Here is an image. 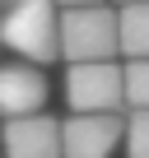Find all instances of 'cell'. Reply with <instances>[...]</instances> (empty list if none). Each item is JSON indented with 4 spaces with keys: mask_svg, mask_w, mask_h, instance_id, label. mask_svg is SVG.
<instances>
[{
    "mask_svg": "<svg viewBox=\"0 0 149 158\" xmlns=\"http://www.w3.org/2000/svg\"><path fill=\"white\" fill-rule=\"evenodd\" d=\"M0 47L37 70L61 60V10L51 0H19L0 10Z\"/></svg>",
    "mask_w": 149,
    "mask_h": 158,
    "instance_id": "1",
    "label": "cell"
},
{
    "mask_svg": "<svg viewBox=\"0 0 149 158\" xmlns=\"http://www.w3.org/2000/svg\"><path fill=\"white\" fill-rule=\"evenodd\" d=\"M117 56L121 60H149V5H121L117 10Z\"/></svg>",
    "mask_w": 149,
    "mask_h": 158,
    "instance_id": "7",
    "label": "cell"
},
{
    "mask_svg": "<svg viewBox=\"0 0 149 158\" xmlns=\"http://www.w3.org/2000/svg\"><path fill=\"white\" fill-rule=\"evenodd\" d=\"M51 98L47 74L28 60H5L0 65V116L19 121V116H37Z\"/></svg>",
    "mask_w": 149,
    "mask_h": 158,
    "instance_id": "4",
    "label": "cell"
},
{
    "mask_svg": "<svg viewBox=\"0 0 149 158\" xmlns=\"http://www.w3.org/2000/svg\"><path fill=\"white\" fill-rule=\"evenodd\" d=\"M0 158H61V121L37 112L0 126Z\"/></svg>",
    "mask_w": 149,
    "mask_h": 158,
    "instance_id": "6",
    "label": "cell"
},
{
    "mask_svg": "<svg viewBox=\"0 0 149 158\" xmlns=\"http://www.w3.org/2000/svg\"><path fill=\"white\" fill-rule=\"evenodd\" d=\"M121 116H65L61 121V158H117Z\"/></svg>",
    "mask_w": 149,
    "mask_h": 158,
    "instance_id": "5",
    "label": "cell"
},
{
    "mask_svg": "<svg viewBox=\"0 0 149 158\" xmlns=\"http://www.w3.org/2000/svg\"><path fill=\"white\" fill-rule=\"evenodd\" d=\"M65 102H70V116H126L121 60L65 65Z\"/></svg>",
    "mask_w": 149,
    "mask_h": 158,
    "instance_id": "3",
    "label": "cell"
},
{
    "mask_svg": "<svg viewBox=\"0 0 149 158\" xmlns=\"http://www.w3.org/2000/svg\"><path fill=\"white\" fill-rule=\"evenodd\" d=\"M56 10H84V5H107V0H51Z\"/></svg>",
    "mask_w": 149,
    "mask_h": 158,
    "instance_id": "10",
    "label": "cell"
},
{
    "mask_svg": "<svg viewBox=\"0 0 149 158\" xmlns=\"http://www.w3.org/2000/svg\"><path fill=\"white\" fill-rule=\"evenodd\" d=\"M121 102L126 112H149V60H121Z\"/></svg>",
    "mask_w": 149,
    "mask_h": 158,
    "instance_id": "8",
    "label": "cell"
},
{
    "mask_svg": "<svg viewBox=\"0 0 149 158\" xmlns=\"http://www.w3.org/2000/svg\"><path fill=\"white\" fill-rule=\"evenodd\" d=\"M61 60L65 65H98L117 56V5L61 10Z\"/></svg>",
    "mask_w": 149,
    "mask_h": 158,
    "instance_id": "2",
    "label": "cell"
},
{
    "mask_svg": "<svg viewBox=\"0 0 149 158\" xmlns=\"http://www.w3.org/2000/svg\"><path fill=\"white\" fill-rule=\"evenodd\" d=\"M121 149H126V158H149V112L121 116Z\"/></svg>",
    "mask_w": 149,
    "mask_h": 158,
    "instance_id": "9",
    "label": "cell"
},
{
    "mask_svg": "<svg viewBox=\"0 0 149 158\" xmlns=\"http://www.w3.org/2000/svg\"><path fill=\"white\" fill-rule=\"evenodd\" d=\"M107 5H117V10H121V5H149V0H107Z\"/></svg>",
    "mask_w": 149,
    "mask_h": 158,
    "instance_id": "11",
    "label": "cell"
},
{
    "mask_svg": "<svg viewBox=\"0 0 149 158\" xmlns=\"http://www.w3.org/2000/svg\"><path fill=\"white\" fill-rule=\"evenodd\" d=\"M10 5H19V0H0V10H10Z\"/></svg>",
    "mask_w": 149,
    "mask_h": 158,
    "instance_id": "12",
    "label": "cell"
}]
</instances>
